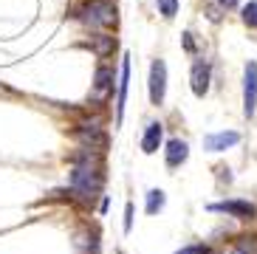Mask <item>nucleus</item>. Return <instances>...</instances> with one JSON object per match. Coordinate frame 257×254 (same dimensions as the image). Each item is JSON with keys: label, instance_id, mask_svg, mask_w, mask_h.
Here are the masks:
<instances>
[{"label": "nucleus", "instance_id": "nucleus-7", "mask_svg": "<svg viewBox=\"0 0 257 254\" xmlns=\"http://www.w3.org/2000/svg\"><path fill=\"white\" fill-rule=\"evenodd\" d=\"M212 88V62L206 57H195L192 60V68H189V90L192 96L204 99Z\"/></svg>", "mask_w": 257, "mask_h": 254}, {"label": "nucleus", "instance_id": "nucleus-25", "mask_svg": "<svg viewBox=\"0 0 257 254\" xmlns=\"http://www.w3.org/2000/svg\"><path fill=\"white\" fill-rule=\"evenodd\" d=\"M107 206H110V198H107V195H102V201H99V212L105 215V212H107Z\"/></svg>", "mask_w": 257, "mask_h": 254}, {"label": "nucleus", "instance_id": "nucleus-4", "mask_svg": "<svg viewBox=\"0 0 257 254\" xmlns=\"http://www.w3.org/2000/svg\"><path fill=\"white\" fill-rule=\"evenodd\" d=\"M71 136L76 139L79 147H88V150H93V153H102V156H105L107 144H110V136H107L105 127L91 124V121H79V124H74L71 127Z\"/></svg>", "mask_w": 257, "mask_h": 254}, {"label": "nucleus", "instance_id": "nucleus-15", "mask_svg": "<svg viewBox=\"0 0 257 254\" xmlns=\"http://www.w3.org/2000/svg\"><path fill=\"white\" fill-rule=\"evenodd\" d=\"M164 206H167V192L164 189H159V187L147 189V195H144V212H147L150 217H156L159 212H164Z\"/></svg>", "mask_w": 257, "mask_h": 254}, {"label": "nucleus", "instance_id": "nucleus-14", "mask_svg": "<svg viewBox=\"0 0 257 254\" xmlns=\"http://www.w3.org/2000/svg\"><path fill=\"white\" fill-rule=\"evenodd\" d=\"M164 164L167 170H181L189 161V144L184 139H167L164 142Z\"/></svg>", "mask_w": 257, "mask_h": 254}, {"label": "nucleus", "instance_id": "nucleus-8", "mask_svg": "<svg viewBox=\"0 0 257 254\" xmlns=\"http://www.w3.org/2000/svg\"><path fill=\"white\" fill-rule=\"evenodd\" d=\"M257 113V62L249 60L243 65V116L251 119Z\"/></svg>", "mask_w": 257, "mask_h": 254}, {"label": "nucleus", "instance_id": "nucleus-3", "mask_svg": "<svg viewBox=\"0 0 257 254\" xmlns=\"http://www.w3.org/2000/svg\"><path fill=\"white\" fill-rule=\"evenodd\" d=\"M116 79H119V71H116L110 62L99 60L96 62V71H93V82H91V96H88V102H93V105H105V102H110L116 93Z\"/></svg>", "mask_w": 257, "mask_h": 254}, {"label": "nucleus", "instance_id": "nucleus-12", "mask_svg": "<svg viewBox=\"0 0 257 254\" xmlns=\"http://www.w3.org/2000/svg\"><path fill=\"white\" fill-rule=\"evenodd\" d=\"M142 153L144 156H156L161 147H164V121L159 119H150L142 130Z\"/></svg>", "mask_w": 257, "mask_h": 254}, {"label": "nucleus", "instance_id": "nucleus-19", "mask_svg": "<svg viewBox=\"0 0 257 254\" xmlns=\"http://www.w3.org/2000/svg\"><path fill=\"white\" fill-rule=\"evenodd\" d=\"M229 254H257V237H240Z\"/></svg>", "mask_w": 257, "mask_h": 254}, {"label": "nucleus", "instance_id": "nucleus-5", "mask_svg": "<svg viewBox=\"0 0 257 254\" xmlns=\"http://www.w3.org/2000/svg\"><path fill=\"white\" fill-rule=\"evenodd\" d=\"M167 79H170V74H167V62L161 60V57H156V60L150 62V74H147V96H150V105L153 107H161L167 99Z\"/></svg>", "mask_w": 257, "mask_h": 254}, {"label": "nucleus", "instance_id": "nucleus-21", "mask_svg": "<svg viewBox=\"0 0 257 254\" xmlns=\"http://www.w3.org/2000/svg\"><path fill=\"white\" fill-rule=\"evenodd\" d=\"M181 48L189 54V57H198V43H195V34H192L189 29L181 34Z\"/></svg>", "mask_w": 257, "mask_h": 254}, {"label": "nucleus", "instance_id": "nucleus-20", "mask_svg": "<svg viewBox=\"0 0 257 254\" xmlns=\"http://www.w3.org/2000/svg\"><path fill=\"white\" fill-rule=\"evenodd\" d=\"M133 220H136V203L127 201L124 203V223H121V229H124V234L133 232Z\"/></svg>", "mask_w": 257, "mask_h": 254}, {"label": "nucleus", "instance_id": "nucleus-1", "mask_svg": "<svg viewBox=\"0 0 257 254\" xmlns=\"http://www.w3.org/2000/svg\"><path fill=\"white\" fill-rule=\"evenodd\" d=\"M65 158H68V164H71V175H68L71 201L93 206V201L102 195L105 181H107L105 156H102V153H93V150H88V147H76V150H71Z\"/></svg>", "mask_w": 257, "mask_h": 254}, {"label": "nucleus", "instance_id": "nucleus-13", "mask_svg": "<svg viewBox=\"0 0 257 254\" xmlns=\"http://www.w3.org/2000/svg\"><path fill=\"white\" fill-rule=\"evenodd\" d=\"M240 144V133L237 130H215V133L204 136V150L206 153H226V150Z\"/></svg>", "mask_w": 257, "mask_h": 254}, {"label": "nucleus", "instance_id": "nucleus-24", "mask_svg": "<svg viewBox=\"0 0 257 254\" xmlns=\"http://www.w3.org/2000/svg\"><path fill=\"white\" fill-rule=\"evenodd\" d=\"M212 3H218L223 12H234V9L240 6V0H212Z\"/></svg>", "mask_w": 257, "mask_h": 254}, {"label": "nucleus", "instance_id": "nucleus-16", "mask_svg": "<svg viewBox=\"0 0 257 254\" xmlns=\"http://www.w3.org/2000/svg\"><path fill=\"white\" fill-rule=\"evenodd\" d=\"M240 20L246 29L257 31V0H249V3H243L240 6Z\"/></svg>", "mask_w": 257, "mask_h": 254}, {"label": "nucleus", "instance_id": "nucleus-2", "mask_svg": "<svg viewBox=\"0 0 257 254\" xmlns=\"http://www.w3.org/2000/svg\"><path fill=\"white\" fill-rule=\"evenodd\" d=\"M68 20L82 23L91 31H113L119 26L116 0H76L68 6Z\"/></svg>", "mask_w": 257, "mask_h": 254}, {"label": "nucleus", "instance_id": "nucleus-9", "mask_svg": "<svg viewBox=\"0 0 257 254\" xmlns=\"http://www.w3.org/2000/svg\"><path fill=\"white\" fill-rule=\"evenodd\" d=\"M79 45H82V48H88L96 60H105L107 62L116 54V48H119V40H116L110 31H93L91 40H82Z\"/></svg>", "mask_w": 257, "mask_h": 254}, {"label": "nucleus", "instance_id": "nucleus-18", "mask_svg": "<svg viewBox=\"0 0 257 254\" xmlns=\"http://www.w3.org/2000/svg\"><path fill=\"white\" fill-rule=\"evenodd\" d=\"M156 9H159V15L164 17V20H173V17L178 15L181 3H178V0H156Z\"/></svg>", "mask_w": 257, "mask_h": 254}, {"label": "nucleus", "instance_id": "nucleus-23", "mask_svg": "<svg viewBox=\"0 0 257 254\" xmlns=\"http://www.w3.org/2000/svg\"><path fill=\"white\" fill-rule=\"evenodd\" d=\"M206 17H209V23H220L223 20V15H226V12H223V9L218 6V3H209V6H206V12H204Z\"/></svg>", "mask_w": 257, "mask_h": 254}, {"label": "nucleus", "instance_id": "nucleus-10", "mask_svg": "<svg viewBox=\"0 0 257 254\" xmlns=\"http://www.w3.org/2000/svg\"><path fill=\"white\" fill-rule=\"evenodd\" d=\"M127 90H130V54H124L119 65V79H116V127H121V121H124Z\"/></svg>", "mask_w": 257, "mask_h": 254}, {"label": "nucleus", "instance_id": "nucleus-11", "mask_svg": "<svg viewBox=\"0 0 257 254\" xmlns=\"http://www.w3.org/2000/svg\"><path fill=\"white\" fill-rule=\"evenodd\" d=\"M74 248L79 254H99L102 251V234H99L96 226H91V223L79 226L74 232Z\"/></svg>", "mask_w": 257, "mask_h": 254}, {"label": "nucleus", "instance_id": "nucleus-17", "mask_svg": "<svg viewBox=\"0 0 257 254\" xmlns=\"http://www.w3.org/2000/svg\"><path fill=\"white\" fill-rule=\"evenodd\" d=\"M175 254H218V248L212 246V243H206V240H195V243L181 246Z\"/></svg>", "mask_w": 257, "mask_h": 254}, {"label": "nucleus", "instance_id": "nucleus-6", "mask_svg": "<svg viewBox=\"0 0 257 254\" xmlns=\"http://www.w3.org/2000/svg\"><path fill=\"white\" fill-rule=\"evenodd\" d=\"M209 212L215 215H226V217H234V220H257V206L246 198H226V201H218V203H209L206 206Z\"/></svg>", "mask_w": 257, "mask_h": 254}, {"label": "nucleus", "instance_id": "nucleus-22", "mask_svg": "<svg viewBox=\"0 0 257 254\" xmlns=\"http://www.w3.org/2000/svg\"><path fill=\"white\" fill-rule=\"evenodd\" d=\"M215 178H218L220 187H223V184H232V170H229L226 164H218L215 167Z\"/></svg>", "mask_w": 257, "mask_h": 254}]
</instances>
